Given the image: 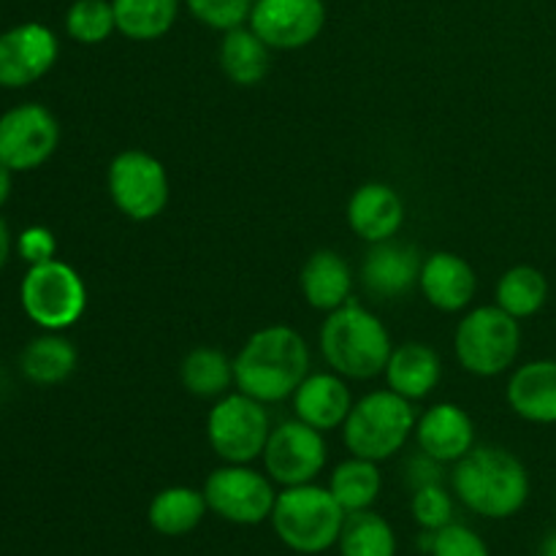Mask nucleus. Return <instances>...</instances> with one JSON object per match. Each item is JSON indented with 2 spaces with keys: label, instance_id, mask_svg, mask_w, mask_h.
<instances>
[{
  "label": "nucleus",
  "instance_id": "nucleus-1",
  "mask_svg": "<svg viewBox=\"0 0 556 556\" xmlns=\"http://www.w3.org/2000/svg\"><path fill=\"white\" fill-rule=\"evenodd\" d=\"M309 348L296 329L280 324L264 326L248 337L233 358L237 391L264 405H277L296 394L309 375Z\"/></svg>",
  "mask_w": 556,
  "mask_h": 556
},
{
  "label": "nucleus",
  "instance_id": "nucleus-2",
  "mask_svg": "<svg viewBox=\"0 0 556 556\" xmlns=\"http://www.w3.org/2000/svg\"><path fill=\"white\" fill-rule=\"evenodd\" d=\"M454 494L467 510L483 519H510L530 500L525 462L497 445H476L454 465Z\"/></svg>",
  "mask_w": 556,
  "mask_h": 556
},
{
  "label": "nucleus",
  "instance_id": "nucleus-3",
  "mask_svg": "<svg viewBox=\"0 0 556 556\" xmlns=\"http://www.w3.org/2000/svg\"><path fill=\"white\" fill-rule=\"evenodd\" d=\"M318 340L324 362L345 380L378 378L394 351L383 320L356 299L326 315Z\"/></svg>",
  "mask_w": 556,
  "mask_h": 556
},
{
  "label": "nucleus",
  "instance_id": "nucleus-4",
  "mask_svg": "<svg viewBox=\"0 0 556 556\" xmlns=\"http://www.w3.org/2000/svg\"><path fill=\"white\" fill-rule=\"evenodd\" d=\"M345 516L329 486L302 483V486H288L277 492L269 521L275 527V535L291 552L315 556L337 546Z\"/></svg>",
  "mask_w": 556,
  "mask_h": 556
},
{
  "label": "nucleus",
  "instance_id": "nucleus-5",
  "mask_svg": "<svg viewBox=\"0 0 556 556\" xmlns=\"http://www.w3.org/2000/svg\"><path fill=\"white\" fill-rule=\"evenodd\" d=\"M416 421L413 402L405 396L391 389L369 391L353 402L351 416L342 424V443L351 456L380 465L405 448L407 440L416 434Z\"/></svg>",
  "mask_w": 556,
  "mask_h": 556
},
{
  "label": "nucleus",
  "instance_id": "nucleus-6",
  "mask_svg": "<svg viewBox=\"0 0 556 556\" xmlns=\"http://www.w3.org/2000/svg\"><path fill=\"white\" fill-rule=\"evenodd\" d=\"M454 353L462 369L476 378H497L508 372L521 353V326L497 304L465 313L454 331Z\"/></svg>",
  "mask_w": 556,
  "mask_h": 556
},
{
  "label": "nucleus",
  "instance_id": "nucleus-7",
  "mask_svg": "<svg viewBox=\"0 0 556 556\" xmlns=\"http://www.w3.org/2000/svg\"><path fill=\"white\" fill-rule=\"evenodd\" d=\"M271 429L264 402L242 391H228L206 413V440L223 465H253L261 459Z\"/></svg>",
  "mask_w": 556,
  "mask_h": 556
},
{
  "label": "nucleus",
  "instance_id": "nucleus-8",
  "mask_svg": "<svg viewBox=\"0 0 556 556\" xmlns=\"http://www.w3.org/2000/svg\"><path fill=\"white\" fill-rule=\"evenodd\" d=\"M20 304L38 329L65 331L79 324L87 309L85 280L74 266L58 258L30 266L22 277Z\"/></svg>",
  "mask_w": 556,
  "mask_h": 556
},
{
  "label": "nucleus",
  "instance_id": "nucleus-9",
  "mask_svg": "<svg viewBox=\"0 0 556 556\" xmlns=\"http://www.w3.org/2000/svg\"><path fill=\"white\" fill-rule=\"evenodd\" d=\"M106 190L119 215L134 223L155 220L172 199L168 172L144 150H123L106 168Z\"/></svg>",
  "mask_w": 556,
  "mask_h": 556
},
{
  "label": "nucleus",
  "instance_id": "nucleus-10",
  "mask_svg": "<svg viewBox=\"0 0 556 556\" xmlns=\"http://www.w3.org/2000/svg\"><path fill=\"white\" fill-rule=\"evenodd\" d=\"M206 505L228 525L253 527L271 519L277 503V489L266 472L250 465H223L204 481Z\"/></svg>",
  "mask_w": 556,
  "mask_h": 556
},
{
  "label": "nucleus",
  "instance_id": "nucleus-11",
  "mask_svg": "<svg viewBox=\"0 0 556 556\" xmlns=\"http://www.w3.org/2000/svg\"><path fill=\"white\" fill-rule=\"evenodd\" d=\"M261 459H264L266 476L277 486H302V483H315V478L324 472L329 445H326L324 432L307 427L299 418H291L271 429Z\"/></svg>",
  "mask_w": 556,
  "mask_h": 556
},
{
  "label": "nucleus",
  "instance_id": "nucleus-12",
  "mask_svg": "<svg viewBox=\"0 0 556 556\" xmlns=\"http://www.w3.org/2000/svg\"><path fill=\"white\" fill-rule=\"evenodd\" d=\"M58 144L60 123L41 103H20L0 114V163L14 174L41 168Z\"/></svg>",
  "mask_w": 556,
  "mask_h": 556
},
{
  "label": "nucleus",
  "instance_id": "nucleus-13",
  "mask_svg": "<svg viewBox=\"0 0 556 556\" xmlns=\"http://www.w3.org/2000/svg\"><path fill=\"white\" fill-rule=\"evenodd\" d=\"M60 41L52 27L22 22L0 33V87L22 90L36 85L58 63Z\"/></svg>",
  "mask_w": 556,
  "mask_h": 556
},
{
  "label": "nucleus",
  "instance_id": "nucleus-14",
  "mask_svg": "<svg viewBox=\"0 0 556 556\" xmlns=\"http://www.w3.org/2000/svg\"><path fill=\"white\" fill-rule=\"evenodd\" d=\"M250 27L275 52L309 47L326 27L324 0H255Z\"/></svg>",
  "mask_w": 556,
  "mask_h": 556
},
{
  "label": "nucleus",
  "instance_id": "nucleus-15",
  "mask_svg": "<svg viewBox=\"0 0 556 556\" xmlns=\"http://www.w3.org/2000/svg\"><path fill=\"white\" fill-rule=\"evenodd\" d=\"M421 264L424 258L418 248L396 242L394 237L369 244V253L358 277H362V286L367 288V293H372L375 299L394 302V299H405L413 288H418Z\"/></svg>",
  "mask_w": 556,
  "mask_h": 556
},
{
  "label": "nucleus",
  "instance_id": "nucleus-16",
  "mask_svg": "<svg viewBox=\"0 0 556 556\" xmlns=\"http://www.w3.org/2000/svg\"><path fill=\"white\" fill-rule=\"evenodd\" d=\"M413 438L421 454L432 456L440 465H456L462 456L476 448V421L465 407L440 402L421 413Z\"/></svg>",
  "mask_w": 556,
  "mask_h": 556
},
{
  "label": "nucleus",
  "instance_id": "nucleus-17",
  "mask_svg": "<svg viewBox=\"0 0 556 556\" xmlns=\"http://www.w3.org/2000/svg\"><path fill=\"white\" fill-rule=\"evenodd\" d=\"M418 288L424 299L440 313H462L476 299L478 275L467 258L440 250L424 258Z\"/></svg>",
  "mask_w": 556,
  "mask_h": 556
},
{
  "label": "nucleus",
  "instance_id": "nucleus-18",
  "mask_svg": "<svg viewBox=\"0 0 556 556\" xmlns=\"http://www.w3.org/2000/svg\"><path fill=\"white\" fill-rule=\"evenodd\" d=\"M405 223V201L391 185L364 182L348 201V226L367 244L386 242L400 233Z\"/></svg>",
  "mask_w": 556,
  "mask_h": 556
},
{
  "label": "nucleus",
  "instance_id": "nucleus-19",
  "mask_svg": "<svg viewBox=\"0 0 556 556\" xmlns=\"http://www.w3.org/2000/svg\"><path fill=\"white\" fill-rule=\"evenodd\" d=\"M293 400V416L318 432H334L342 429L345 418L351 416L353 394L348 380L337 372H309L296 389Z\"/></svg>",
  "mask_w": 556,
  "mask_h": 556
},
{
  "label": "nucleus",
  "instance_id": "nucleus-20",
  "mask_svg": "<svg viewBox=\"0 0 556 556\" xmlns=\"http://www.w3.org/2000/svg\"><path fill=\"white\" fill-rule=\"evenodd\" d=\"M383 378L386 389L405 396L407 402H421L438 389L440 378H443V362H440L438 351L424 342H402L391 351Z\"/></svg>",
  "mask_w": 556,
  "mask_h": 556
},
{
  "label": "nucleus",
  "instance_id": "nucleus-21",
  "mask_svg": "<svg viewBox=\"0 0 556 556\" xmlns=\"http://www.w3.org/2000/svg\"><path fill=\"white\" fill-rule=\"evenodd\" d=\"M505 400L525 421L556 424V358H541L514 369Z\"/></svg>",
  "mask_w": 556,
  "mask_h": 556
},
{
  "label": "nucleus",
  "instance_id": "nucleus-22",
  "mask_svg": "<svg viewBox=\"0 0 556 556\" xmlns=\"http://www.w3.org/2000/svg\"><path fill=\"white\" fill-rule=\"evenodd\" d=\"M304 302L318 313H334L345 302H351L353 271L351 264L337 250H315L302 266L299 275Z\"/></svg>",
  "mask_w": 556,
  "mask_h": 556
},
{
  "label": "nucleus",
  "instance_id": "nucleus-23",
  "mask_svg": "<svg viewBox=\"0 0 556 556\" xmlns=\"http://www.w3.org/2000/svg\"><path fill=\"white\" fill-rule=\"evenodd\" d=\"M271 52L275 49L253 27L242 25L223 33L217 60H220V71L228 81H233L237 87H255L269 74Z\"/></svg>",
  "mask_w": 556,
  "mask_h": 556
},
{
  "label": "nucleus",
  "instance_id": "nucleus-24",
  "mask_svg": "<svg viewBox=\"0 0 556 556\" xmlns=\"http://www.w3.org/2000/svg\"><path fill=\"white\" fill-rule=\"evenodd\" d=\"M76 364H79V353L74 342L65 340L60 331H47L30 340L20 356L22 375L41 389L65 383L76 372Z\"/></svg>",
  "mask_w": 556,
  "mask_h": 556
},
{
  "label": "nucleus",
  "instance_id": "nucleus-25",
  "mask_svg": "<svg viewBox=\"0 0 556 556\" xmlns=\"http://www.w3.org/2000/svg\"><path fill=\"white\" fill-rule=\"evenodd\" d=\"M210 514L204 492L193 486H166L152 497L147 521L163 538L190 535Z\"/></svg>",
  "mask_w": 556,
  "mask_h": 556
},
{
  "label": "nucleus",
  "instance_id": "nucleus-26",
  "mask_svg": "<svg viewBox=\"0 0 556 556\" xmlns=\"http://www.w3.org/2000/svg\"><path fill=\"white\" fill-rule=\"evenodd\" d=\"M179 383L195 400H220L237 386L233 358H228L220 348H193L179 364Z\"/></svg>",
  "mask_w": 556,
  "mask_h": 556
},
{
  "label": "nucleus",
  "instance_id": "nucleus-27",
  "mask_svg": "<svg viewBox=\"0 0 556 556\" xmlns=\"http://www.w3.org/2000/svg\"><path fill=\"white\" fill-rule=\"evenodd\" d=\"M185 0H112L119 36L130 41H157L177 25Z\"/></svg>",
  "mask_w": 556,
  "mask_h": 556
},
{
  "label": "nucleus",
  "instance_id": "nucleus-28",
  "mask_svg": "<svg viewBox=\"0 0 556 556\" xmlns=\"http://www.w3.org/2000/svg\"><path fill=\"white\" fill-rule=\"evenodd\" d=\"M380 489H383V476H380L378 462L362 459V456L340 462L329 478V492L334 494L345 514L372 508L380 497Z\"/></svg>",
  "mask_w": 556,
  "mask_h": 556
},
{
  "label": "nucleus",
  "instance_id": "nucleus-29",
  "mask_svg": "<svg viewBox=\"0 0 556 556\" xmlns=\"http://www.w3.org/2000/svg\"><path fill=\"white\" fill-rule=\"evenodd\" d=\"M548 299V280L541 269L530 264L510 266L494 288V304L514 315L516 320L532 318Z\"/></svg>",
  "mask_w": 556,
  "mask_h": 556
},
{
  "label": "nucleus",
  "instance_id": "nucleus-30",
  "mask_svg": "<svg viewBox=\"0 0 556 556\" xmlns=\"http://www.w3.org/2000/svg\"><path fill=\"white\" fill-rule=\"evenodd\" d=\"M337 546L342 556H396V532L372 508L358 510L345 516Z\"/></svg>",
  "mask_w": 556,
  "mask_h": 556
},
{
  "label": "nucleus",
  "instance_id": "nucleus-31",
  "mask_svg": "<svg viewBox=\"0 0 556 556\" xmlns=\"http://www.w3.org/2000/svg\"><path fill=\"white\" fill-rule=\"evenodd\" d=\"M65 33L85 47L109 41L117 33L112 0H74L65 11Z\"/></svg>",
  "mask_w": 556,
  "mask_h": 556
},
{
  "label": "nucleus",
  "instance_id": "nucleus-32",
  "mask_svg": "<svg viewBox=\"0 0 556 556\" xmlns=\"http://www.w3.org/2000/svg\"><path fill=\"white\" fill-rule=\"evenodd\" d=\"M410 514L421 530L438 532L454 521V497L443 483H427L421 489H413Z\"/></svg>",
  "mask_w": 556,
  "mask_h": 556
},
{
  "label": "nucleus",
  "instance_id": "nucleus-33",
  "mask_svg": "<svg viewBox=\"0 0 556 556\" xmlns=\"http://www.w3.org/2000/svg\"><path fill=\"white\" fill-rule=\"evenodd\" d=\"M195 22L217 33L233 30L250 22L255 0H185Z\"/></svg>",
  "mask_w": 556,
  "mask_h": 556
},
{
  "label": "nucleus",
  "instance_id": "nucleus-34",
  "mask_svg": "<svg viewBox=\"0 0 556 556\" xmlns=\"http://www.w3.org/2000/svg\"><path fill=\"white\" fill-rule=\"evenodd\" d=\"M429 556H492V552H489L486 541L476 530L451 521L448 527L434 532Z\"/></svg>",
  "mask_w": 556,
  "mask_h": 556
},
{
  "label": "nucleus",
  "instance_id": "nucleus-35",
  "mask_svg": "<svg viewBox=\"0 0 556 556\" xmlns=\"http://www.w3.org/2000/svg\"><path fill=\"white\" fill-rule=\"evenodd\" d=\"M14 248L27 266H38L47 264V261H54L58 239H54V233L49 231L47 226H27L25 231L16 237Z\"/></svg>",
  "mask_w": 556,
  "mask_h": 556
},
{
  "label": "nucleus",
  "instance_id": "nucleus-36",
  "mask_svg": "<svg viewBox=\"0 0 556 556\" xmlns=\"http://www.w3.org/2000/svg\"><path fill=\"white\" fill-rule=\"evenodd\" d=\"M407 481H410L413 489H421L427 483H443V465L427 454L413 456L407 462Z\"/></svg>",
  "mask_w": 556,
  "mask_h": 556
},
{
  "label": "nucleus",
  "instance_id": "nucleus-37",
  "mask_svg": "<svg viewBox=\"0 0 556 556\" xmlns=\"http://www.w3.org/2000/svg\"><path fill=\"white\" fill-rule=\"evenodd\" d=\"M11 248H14V239H11V231H9V226H5V220L0 217V269L9 264Z\"/></svg>",
  "mask_w": 556,
  "mask_h": 556
},
{
  "label": "nucleus",
  "instance_id": "nucleus-38",
  "mask_svg": "<svg viewBox=\"0 0 556 556\" xmlns=\"http://www.w3.org/2000/svg\"><path fill=\"white\" fill-rule=\"evenodd\" d=\"M11 168H5L3 163H0V206L5 204V201H9V195H11V188H14V179H11Z\"/></svg>",
  "mask_w": 556,
  "mask_h": 556
},
{
  "label": "nucleus",
  "instance_id": "nucleus-39",
  "mask_svg": "<svg viewBox=\"0 0 556 556\" xmlns=\"http://www.w3.org/2000/svg\"><path fill=\"white\" fill-rule=\"evenodd\" d=\"M541 556H556V532H552V535H548L546 541H543Z\"/></svg>",
  "mask_w": 556,
  "mask_h": 556
}]
</instances>
